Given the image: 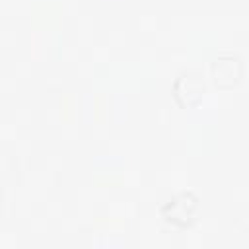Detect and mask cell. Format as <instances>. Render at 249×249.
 Here are the masks:
<instances>
[{
	"label": "cell",
	"instance_id": "7a4b0ae2",
	"mask_svg": "<svg viewBox=\"0 0 249 249\" xmlns=\"http://www.w3.org/2000/svg\"><path fill=\"white\" fill-rule=\"evenodd\" d=\"M204 80L200 76V72L196 70H185L177 76L175 84H173V95L175 99L183 105V107H193L196 105L202 95H204Z\"/></svg>",
	"mask_w": 249,
	"mask_h": 249
},
{
	"label": "cell",
	"instance_id": "3957f363",
	"mask_svg": "<svg viewBox=\"0 0 249 249\" xmlns=\"http://www.w3.org/2000/svg\"><path fill=\"white\" fill-rule=\"evenodd\" d=\"M241 74H243V64L237 54L224 53L212 62V78L222 88H231L233 84H237Z\"/></svg>",
	"mask_w": 249,
	"mask_h": 249
},
{
	"label": "cell",
	"instance_id": "6da1fadb",
	"mask_svg": "<svg viewBox=\"0 0 249 249\" xmlns=\"http://www.w3.org/2000/svg\"><path fill=\"white\" fill-rule=\"evenodd\" d=\"M196 208H198L196 196L189 191H183L177 193L169 202H165V206L161 208V216L165 218V222L177 228H187L195 222Z\"/></svg>",
	"mask_w": 249,
	"mask_h": 249
}]
</instances>
